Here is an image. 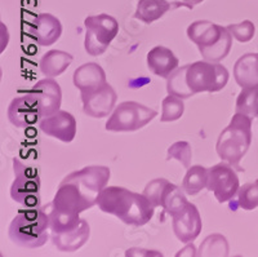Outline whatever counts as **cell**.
<instances>
[{"label": "cell", "mask_w": 258, "mask_h": 257, "mask_svg": "<svg viewBox=\"0 0 258 257\" xmlns=\"http://www.w3.org/2000/svg\"><path fill=\"white\" fill-rule=\"evenodd\" d=\"M235 111L252 119L258 118V85L241 89L240 94L236 98Z\"/></svg>", "instance_id": "d4e9b609"}, {"label": "cell", "mask_w": 258, "mask_h": 257, "mask_svg": "<svg viewBox=\"0 0 258 257\" xmlns=\"http://www.w3.org/2000/svg\"><path fill=\"white\" fill-rule=\"evenodd\" d=\"M188 65H185L182 68L176 69L173 73L170 74L167 78V91L169 94L179 97V98L185 99L192 96L190 87L186 80V73H187Z\"/></svg>", "instance_id": "484cf974"}, {"label": "cell", "mask_w": 258, "mask_h": 257, "mask_svg": "<svg viewBox=\"0 0 258 257\" xmlns=\"http://www.w3.org/2000/svg\"><path fill=\"white\" fill-rule=\"evenodd\" d=\"M170 9L167 0H138L135 17L145 24H153Z\"/></svg>", "instance_id": "7402d4cb"}, {"label": "cell", "mask_w": 258, "mask_h": 257, "mask_svg": "<svg viewBox=\"0 0 258 257\" xmlns=\"http://www.w3.org/2000/svg\"><path fill=\"white\" fill-rule=\"evenodd\" d=\"M147 66L155 75L167 79L178 68V59L169 48L158 45L147 53Z\"/></svg>", "instance_id": "d6986e66"}, {"label": "cell", "mask_w": 258, "mask_h": 257, "mask_svg": "<svg viewBox=\"0 0 258 257\" xmlns=\"http://www.w3.org/2000/svg\"><path fill=\"white\" fill-rule=\"evenodd\" d=\"M8 118L9 122L18 128H27L40 122V106L35 94L29 92L25 96L13 98L8 108Z\"/></svg>", "instance_id": "8fae6325"}, {"label": "cell", "mask_w": 258, "mask_h": 257, "mask_svg": "<svg viewBox=\"0 0 258 257\" xmlns=\"http://www.w3.org/2000/svg\"><path fill=\"white\" fill-rule=\"evenodd\" d=\"M170 159H176L186 170H188L191 167V159H192V150H191L190 143L186 141L174 142L167 151V161H170Z\"/></svg>", "instance_id": "4dcf8cb0"}, {"label": "cell", "mask_w": 258, "mask_h": 257, "mask_svg": "<svg viewBox=\"0 0 258 257\" xmlns=\"http://www.w3.org/2000/svg\"><path fill=\"white\" fill-rule=\"evenodd\" d=\"M39 128L44 135L69 143L77 135V120L68 111L58 110L49 117L41 118L39 122Z\"/></svg>", "instance_id": "5bb4252c"}, {"label": "cell", "mask_w": 258, "mask_h": 257, "mask_svg": "<svg viewBox=\"0 0 258 257\" xmlns=\"http://www.w3.org/2000/svg\"><path fill=\"white\" fill-rule=\"evenodd\" d=\"M29 92L35 94V97L38 98L41 118L54 114L61 108V87L53 78L39 80Z\"/></svg>", "instance_id": "9a60e30c"}, {"label": "cell", "mask_w": 258, "mask_h": 257, "mask_svg": "<svg viewBox=\"0 0 258 257\" xmlns=\"http://www.w3.org/2000/svg\"><path fill=\"white\" fill-rule=\"evenodd\" d=\"M172 182H169L165 178H155L153 181H150L144 189V195L149 199L154 207H163L165 195L169 191Z\"/></svg>", "instance_id": "4316f807"}, {"label": "cell", "mask_w": 258, "mask_h": 257, "mask_svg": "<svg viewBox=\"0 0 258 257\" xmlns=\"http://www.w3.org/2000/svg\"><path fill=\"white\" fill-rule=\"evenodd\" d=\"M110 170L105 166H89L80 171L70 173L63 178L73 182L92 205L97 204V199L110 180Z\"/></svg>", "instance_id": "9c48e42d"}, {"label": "cell", "mask_w": 258, "mask_h": 257, "mask_svg": "<svg viewBox=\"0 0 258 257\" xmlns=\"http://www.w3.org/2000/svg\"><path fill=\"white\" fill-rule=\"evenodd\" d=\"M187 36L199 48L202 57L209 62H220L232 47L231 32L227 27L212 24L211 21H197L187 27Z\"/></svg>", "instance_id": "277c9868"}, {"label": "cell", "mask_w": 258, "mask_h": 257, "mask_svg": "<svg viewBox=\"0 0 258 257\" xmlns=\"http://www.w3.org/2000/svg\"><path fill=\"white\" fill-rule=\"evenodd\" d=\"M229 71L220 62L198 61L188 65L186 80L194 94L218 92L229 82Z\"/></svg>", "instance_id": "5b68a950"}, {"label": "cell", "mask_w": 258, "mask_h": 257, "mask_svg": "<svg viewBox=\"0 0 258 257\" xmlns=\"http://www.w3.org/2000/svg\"><path fill=\"white\" fill-rule=\"evenodd\" d=\"M156 115L158 113L153 109L135 101H125L112 111L106 123V129L110 132H135L147 126Z\"/></svg>", "instance_id": "52a82bcc"}, {"label": "cell", "mask_w": 258, "mask_h": 257, "mask_svg": "<svg viewBox=\"0 0 258 257\" xmlns=\"http://www.w3.org/2000/svg\"><path fill=\"white\" fill-rule=\"evenodd\" d=\"M187 203L188 200L186 198L183 189L173 184L170 186L167 195H165L164 202H163V210H164L165 214H169L170 216H173L177 212L183 210L187 205Z\"/></svg>", "instance_id": "83f0119b"}, {"label": "cell", "mask_w": 258, "mask_h": 257, "mask_svg": "<svg viewBox=\"0 0 258 257\" xmlns=\"http://www.w3.org/2000/svg\"><path fill=\"white\" fill-rule=\"evenodd\" d=\"M202 2H204V0H183V3L186 4V6L188 7V8L192 9L194 6H197V4H200Z\"/></svg>", "instance_id": "e575fe53"}, {"label": "cell", "mask_w": 258, "mask_h": 257, "mask_svg": "<svg viewBox=\"0 0 258 257\" xmlns=\"http://www.w3.org/2000/svg\"><path fill=\"white\" fill-rule=\"evenodd\" d=\"M198 256L226 257L229 256V243L222 234H211L200 244Z\"/></svg>", "instance_id": "cb8c5ba5"}, {"label": "cell", "mask_w": 258, "mask_h": 257, "mask_svg": "<svg viewBox=\"0 0 258 257\" xmlns=\"http://www.w3.org/2000/svg\"><path fill=\"white\" fill-rule=\"evenodd\" d=\"M197 254H198V252L195 251V245H194L192 242H191V243H187V245H186L185 248L182 249V251L177 252L176 256L177 257H179V256L191 257V256H197Z\"/></svg>", "instance_id": "836d02e7"}, {"label": "cell", "mask_w": 258, "mask_h": 257, "mask_svg": "<svg viewBox=\"0 0 258 257\" xmlns=\"http://www.w3.org/2000/svg\"><path fill=\"white\" fill-rule=\"evenodd\" d=\"M32 36L40 45H52L62 34V25L57 17L49 13H41L34 20L31 26Z\"/></svg>", "instance_id": "e0dca14e"}, {"label": "cell", "mask_w": 258, "mask_h": 257, "mask_svg": "<svg viewBox=\"0 0 258 257\" xmlns=\"http://www.w3.org/2000/svg\"><path fill=\"white\" fill-rule=\"evenodd\" d=\"M74 85L80 91V94L89 93L103 84H106V74L103 69L98 64L89 62L84 64L75 70L74 73Z\"/></svg>", "instance_id": "2e32d148"}, {"label": "cell", "mask_w": 258, "mask_h": 257, "mask_svg": "<svg viewBox=\"0 0 258 257\" xmlns=\"http://www.w3.org/2000/svg\"><path fill=\"white\" fill-rule=\"evenodd\" d=\"M91 228L85 220L82 219L79 226L62 234H50V240L57 249L62 252H74L82 248L88 242Z\"/></svg>", "instance_id": "ac0fdd59"}, {"label": "cell", "mask_w": 258, "mask_h": 257, "mask_svg": "<svg viewBox=\"0 0 258 257\" xmlns=\"http://www.w3.org/2000/svg\"><path fill=\"white\" fill-rule=\"evenodd\" d=\"M172 226L174 235L182 243H191L202 233V216L197 205L188 202L183 210L172 216Z\"/></svg>", "instance_id": "7c38bea8"}, {"label": "cell", "mask_w": 258, "mask_h": 257, "mask_svg": "<svg viewBox=\"0 0 258 257\" xmlns=\"http://www.w3.org/2000/svg\"><path fill=\"white\" fill-rule=\"evenodd\" d=\"M74 57L63 50L53 49L45 53L40 60V71L47 78H56L63 74L73 64Z\"/></svg>", "instance_id": "44dd1931"}, {"label": "cell", "mask_w": 258, "mask_h": 257, "mask_svg": "<svg viewBox=\"0 0 258 257\" xmlns=\"http://www.w3.org/2000/svg\"><path fill=\"white\" fill-rule=\"evenodd\" d=\"M125 256H163V254H161L160 252L133 248V249H129V251H126Z\"/></svg>", "instance_id": "d6a6232c"}, {"label": "cell", "mask_w": 258, "mask_h": 257, "mask_svg": "<svg viewBox=\"0 0 258 257\" xmlns=\"http://www.w3.org/2000/svg\"><path fill=\"white\" fill-rule=\"evenodd\" d=\"M97 205L106 214L132 226L146 225L153 219L155 208L144 194L120 186L105 187L97 199Z\"/></svg>", "instance_id": "6da1fadb"}, {"label": "cell", "mask_w": 258, "mask_h": 257, "mask_svg": "<svg viewBox=\"0 0 258 257\" xmlns=\"http://www.w3.org/2000/svg\"><path fill=\"white\" fill-rule=\"evenodd\" d=\"M208 185V168L191 166L182 181V189L187 195H197Z\"/></svg>", "instance_id": "603a6c76"}, {"label": "cell", "mask_w": 258, "mask_h": 257, "mask_svg": "<svg viewBox=\"0 0 258 257\" xmlns=\"http://www.w3.org/2000/svg\"><path fill=\"white\" fill-rule=\"evenodd\" d=\"M80 97L85 114L97 119L107 117L110 113H112L117 99L116 92L109 83L103 84L96 91L80 94Z\"/></svg>", "instance_id": "4fadbf2b"}, {"label": "cell", "mask_w": 258, "mask_h": 257, "mask_svg": "<svg viewBox=\"0 0 258 257\" xmlns=\"http://www.w3.org/2000/svg\"><path fill=\"white\" fill-rule=\"evenodd\" d=\"M227 30L231 32V35L234 36L235 39L240 43H248L253 39L255 34V26L252 21L245 20L240 24H235V25H229Z\"/></svg>", "instance_id": "1f68e13d"}, {"label": "cell", "mask_w": 258, "mask_h": 257, "mask_svg": "<svg viewBox=\"0 0 258 257\" xmlns=\"http://www.w3.org/2000/svg\"><path fill=\"white\" fill-rule=\"evenodd\" d=\"M161 109H163V113H161V122H174V120H178L179 118L183 115L185 105H183L182 98L173 96V94H168V96L163 99Z\"/></svg>", "instance_id": "f1b7e54d"}, {"label": "cell", "mask_w": 258, "mask_h": 257, "mask_svg": "<svg viewBox=\"0 0 258 257\" xmlns=\"http://www.w3.org/2000/svg\"><path fill=\"white\" fill-rule=\"evenodd\" d=\"M15 181L11 187L13 200L27 208L40 207V177L35 167L18 158L13 159Z\"/></svg>", "instance_id": "8992f818"}, {"label": "cell", "mask_w": 258, "mask_h": 257, "mask_svg": "<svg viewBox=\"0 0 258 257\" xmlns=\"http://www.w3.org/2000/svg\"><path fill=\"white\" fill-rule=\"evenodd\" d=\"M85 50L93 57L101 56L109 48L119 32V24L112 16L98 15L85 18Z\"/></svg>", "instance_id": "ba28073f"}, {"label": "cell", "mask_w": 258, "mask_h": 257, "mask_svg": "<svg viewBox=\"0 0 258 257\" xmlns=\"http://www.w3.org/2000/svg\"><path fill=\"white\" fill-rule=\"evenodd\" d=\"M207 189L211 190L220 203L230 202L234 196H236L240 189L236 170L227 162H222L208 168Z\"/></svg>", "instance_id": "30bf717a"}, {"label": "cell", "mask_w": 258, "mask_h": 257, "mask_svg": "<svg viewBox=\"0 0 258 257\" xmlns=\"http://www.w3.org/2000/svg\"><path fill=\"white\" fill-rule=\"evenodd\" d=\"M252 143V118L235 113L231 122L217 140L216 151L222 162L231 164L236 171H244L240 161Z\"/></svg>", "instance_id": "3957f363"}, {"label": "cell", "mask_w": 258, "mask_h": 257, "mask_svg": "<svg viewBox=\"0 0 258 257\" xmlns=\"http://www.w3.org/2000/svg\"><path fill=\"white\" fill-rule=\"evenodd\" d=\"M8 235L22 248H39L44 245L50 237L49 217L44 207L20 211L9 225Z\"/></svg>", "instance_id": "7a4b0ae2"}, {"label": "cell", "mask_w": 258, "mask_h": 257, "mask_svg": "<svg viewBox=\"0 0 258 257\" xmlns=\"http://www.w3.org/2000/svg\"><path fill=\"white\" fill-rule=\"evenodd\" d=\"M234 78L241 88L258 85V52L239 57L234 66Z\"/></svg>", "instance_id": "ffe728a7"}, {"label": "cell", "mask_w": 258, "mask_h": 257, "mask_svg": "<svg viewBox=\"0 0 258 257\" xmlns=\"http://www.w3.org/2000/svg\"><path fill=\"white\" fill-rule=\"evenodd\" d=\"M238 205L241 210L252 211L258 207V180L254 182H246L240 186L238 194Z\"/></svg>", "instance_id": "f546056e"}]
</instances>
